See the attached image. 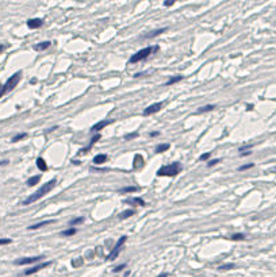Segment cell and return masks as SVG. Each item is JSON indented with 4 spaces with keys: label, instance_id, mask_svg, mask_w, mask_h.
I'll use <instances>...</instances> for the list:
<instances>
[{
    "label": "cell",
    "instance_id": "7402d4cb",
    "mask_svg": "<svg viewBox=\"0 0 276 277\" xmlns=\"http://www.w3.org/2000/svg\"><path fill=\"white\" fill-rule=\"evenodd\" d=\"M138 187H123V188L119 189L121 193H131V192H137L138 191Z\"/></svg>",
    "mask_w": 276,
    "mask_h": 277
},
{
    "label": "cell",
    "instance_id": "5bb4252c",
    "mask_svg": "<svg viewBox=\"0 0 276 277\" xmlns=\"http://www.w3.org/2000/svg\"><path fill=\"white\" fill-rule=\"evenodd\" d=\"M167 27H164V29H160V30H154V31H152V32H149V34H145L144 35V38H148V39H152V38H154V37H158L160 34H163V32H165L167 31Z\"/></svg>",
    "mask_w": 276,
    "mask_h": 277
},
{
    "label": "cell",
    "instance_id": "b9f144b4",
    "mask_svg": "<svg viewBox=\"0 0 276 277\" xmlns=\"http://www.w3.org/2000/svg\"><path fill=\"white\" fill-rule=\"evenodd\" d=\"M8 162H10V161H7V159H4V161H0V166H4V165H8Z\"/></svg>",
    "mask_w": 276,
    "mask_h": 277
},
{
    "label": "cell",
    "instance_id": "1f68e13d",
    "mask_svg": "<svg viewBox=\"0 0 276 277\" xmlns=\"http://www.w3.org/2000/svg\"><path fill=\"white\" fill-rule=\"evenodd\" d=\"M252 147H253V145H252V144H248V145H244V146H241L240 149H238V151H242V153H244L245 150H249V149H252Z\"/></svg>",
    "mask_w": 276,
    "mask_h": 277
},
{
    "label": "cell",
    "instance_id": "f35d334b",
    "mask_svg": "<svg viewBox=\"0 0 276 277\" xmlns=\"http://www.w3.org/2000/svg\"><path fill=\"white\" fill-rule=\"evenodd\" d=\"M81 262H83V258H77V261H72V265L73 266H79Z\"/></svg>",
    "mask_w": 276,
    "mask_h": 277
},
{
    "label": "cell",
    "instance_id": "e575fe53",
    "mask_svg": "<svg viewBox=\"0 0 276 277\" xmlns=\"http://www.w3.org/2000/svg\"><path fill=\"white\" fill-rule=\"evenodd\" d=\"M125 268H126V264H121V265H118V266L114 268V272H121V271H123Z\"/></svg>",
    "mask_w": 276,
    "mask_h": 277
},
{
    "label": "cell",
    "instance_id": "e0dca14e",
    "mask_svg": "<svg viewBox=\"0 0 276 277\" xmlns=\"http://www.w3.org/2000/svg\"><path fill=\"white\" fill-rule=\"evenodd\" d=\"M37 168H38L41 172H46V170H48V165H46L45 159L38 157V158H37Z\"/></svg>",
    "mask_w": 276,
    "mask_h": 277
},
{
    "label": "cell",
    "instance_id": "4316f807",
    "mask_svg": "<svg viewBox=\"0 0 276 277\" xmlns=\"http://www.w3.org/2000/svg\"><path fill=\"white\" fill-rule=\"evenodd\" d=\"M84 222V216H79V218H73V219L69 220V226H77V224H80V223Z\"/></svg>",
    "mask_w": 276,
    "mask_h": 277
},
{
    "label": "cell",
    "instance_id": "52a82bcc",
    "mask_svg": "<svg viewBox=\"0 0 276 277\" xmlns=\"http://www.w3.org/2000/svg\"><path fill=\"white\" fill-rule=\"evenodd\" d=\"M164 103L163 102H158V103H153V104H150L149 107H146V108L144 110V115L145 116H148V115H153L156 114V112H158L161 108H163Z\"/></svg>",
    "mask_w": 276,
    "mask_h": 277
},
{
    "label": "cell",
    "instance_id": "ab89813d",
    "mask_svg": "<svg viewBox=\"0 0 276 277\" xmlns=\"http://www.w3.org/2000/svg\"><path fill=\"white\" fill-rule=\"evenodd\" d=\"M150 137H157V135H160V131H153V133L149 134Z\"/></svg>",
    "mask_w": 276,
    "mask_h": 277
},
{
    "label": "cell",
    "instance_id": "836d02e7",
    "mask_svg": "<svg viewBox=\"0 0 276 277\" xmlns=\"http://www.w3.org/2000/svg\"><path fill=\"white\" fill-rule=\"evenodd\" d=\"M221 162V158H215V159H211V161H209V164H207V166H214L217 165V164Z\"/></svg>",
    "mask_w": 276,
    "mask_h": 277
},
{
    "label": "cell",
    "instance_id": "277c9868",
    "mask_svg": "<svg viewBox=\"0 0 276 277\" xmlns=\"http://www.w3.org/2000/svg\"><path fill=\"white\" fill-rule=\"evenodd\" d=\"M126 241H127V237H126V235H122L121 238L118 239V241H116V245L114 246L113 249H111L110 254L106 255V260H107V261H114V260H116V257L119 255V253H121L122 247L125 246Z\"/></svg>",
    "mask_w": 276,
    "mask_h": 277
},
{
    "label": "cell",
    "instance_id": "60d3db41",
    "mask_svg": "<svg viewBox=\"0 0 276 277\" xmlns=\"http://www.w3.org/2000/svg\"><path fill=\"white\" fill-rule=\"evenodd\" d=\"M6 49H7V45H3V43L0 45V53H3V51L6 50Z\"/></svg>",
    "mask_w": 276,
    "mask_h": 277
},
{
    "label": "cell",
    "instance_id": "5b68a950",
    "mask_svg": "<svg viewBox=\"0 0 276 277\" xmlns=\"http://www.w3.org/2000/svg\"><path fill=\"white\" fill-rule=\"evenodd\" d=\"M20 79H22V72H16V73H14L12 76L10 77V79L6 81V84H4V89H6V93L7 92H11L14 88H15L18 84H19Z\"/></svg>",
    "mask_w": 276,
    "mask_h": 277
},
{
    "label": "cell",
    "instance_id": "603a6c76",
    "mask_svg": "<svg viewBox=\"0 0 276 277\" xmlns=\"http://www.w3.org/2000/svg\"><path fill=\"white\" fill-rule=\"evenodd\" d=\"M76 233H77V229L71 227V229H68V230H64V231L61 233V235L62 237H73Z\"/></svg>",
    "mask_w": 276,
    "mask_h": 277
},
{
    "label": "cell",
    "instance_id": "d6a6232c",
    "mask_svg": "<svg viewBox=\"0 0 276 277\" xmlns=\"http://www.w3.org/2000/svg\"><path fill=\"white\" fill-rule=\"evenodd\" d=\"M210 156H211V153H204V154H202V156L199 157V161H207V159L210 158Z\"/></svg>",
    "mask_w": 276,
    "mask_h": 277
},
{
    "label": "cell",
    "instance_id": "d6986e66",
    "mask_svg": "<svg viewBox=\"0 0 276 277\" xmlns=\"http://www.w3.org/2000/svg\"><path fill=\"white\" fill-rule=\"evenodd\" d=\"M184 77L183 76H180V74H177V76H173V77H171L169 80H168L167 83H165V85H173V84H176V83H179V81H181Z\"/></svg>",
    "mask_w": 276,
    "mask_h": 277
},
{
    "label": "cell",
    "instance_id": "f1b7e54d",
    "mask_svg": "<svg viewBox=\"0 0 276 277\" xmlns=\"http://www.w3.org/2000/svg\"><path fill=\"white\" fill-rule=\"evenodd\" d=\"M233 241H244L245 239V235L242 233H237V234H233V235L230 237Z\"/></svg>",
    "mask_w": 276,
    "mask_h": 277
},
{
    "label": "cell",
    "instance_id": "d590c367",
    "mask_svg": "<svg viewBox=\"0 0 276 277\" xmlns=\"http://www.w3.org/2000/svg\"><path fill=\"white\" fill-rule=\"evenodd\" d=\"M11 242H12V241H11V239H8V238L0 239V245H10Z\"/></svg>",
    "mask_w": 276,
    "mask_h": 277
},
{
    "label": "cell",
    "instance_id": "4dcf8cb0",
    "mask_svg": "<svg viewBox=\"0 0 276 277\" xmlns=\"http://www.w3.org/2000/svg\"><path fill=\"white\" fill-rule=\"evenodd\" d=\"M254 166V164L253 162H251V164H245V165H241L240 168H238V170L240 172H244V170H248V169H252Z\"/></svg>",
    "mask_w": 276,
    "mask_h": 277
},
{
    "label": "cell",
    "instance_id": "ac0fdd59",
    "mask_svg": "<svg viewBox=\"0 0 276 277\" xmlns=\"http://www.w3.org/2000/svg\"><path fill=\"white\" fill-rule=\"evenodd\" d=\"M39 180H41V175H37V176H33V177H30L29 180H27V183L26 184L29 185V187H34L35 184H38Z\"/></svg>",
    "mask_w": 276,
    "mask_h": 277
},
{
    "label": "cell",
    "instance_id": "ba28073f",
    "mask_svg": "<svg viewBox=\"0 0 276 277\" xmlns=\"http://www.w3.org/2000/svg\"><path fill=\"white\" fill-rule=\"evenodd\" d=\"M49 265H51V262H50V261H48V262H42V264L35 265V266L29 268L27 271H25V276H30V274L37 273V272L42 271V269H45V268H46V266H49Z\"/></svg>",
    "mask_w": 276,
    "mask_h": 277
},
{
    "label": "cell",
    "instance_id": "9a60e30c",
    "mask_svg": "<svg viewBox=\"0 0 276 277\" xmlns=\"http://www.w3.org/2000/svg\"><path fill=\"white\" fill-rule=\"evenodd\" d=\"M50 45H51L50 41H45V42H41V43H37L35 46H34V49H35L37 51H43V50L50 48Z\"/></svg>",
    "mask_w": 276,
    "mask_h": 277
},
{
    "label": "cell",
    "instance_id": "8fae6325",
    "mask_svg": "<svg viewBox=\"0 0 276 277\" xmlns=\"http://www.w3.org/2000/svg\"><path fill=\"white\" fill-rule=\"evenodd\" d=\"M53 223H56V220L49 219V220H43V222L35 223V224H31V226H29L27 229H29V230H38V229H41V227H43V226H48V224H53Z\"/></svg>",
    "mask_w": 276,
    "mask_h": 277
},
{
    "label": "cell",
    "instance_id": "7bdbcfd3",
    "mask_svg": "<svg viewBox=\"0 0 276 277\" xmlns=\"http://www.w3.org/2000/svg\"><path fill=\"white\" fill-rule=\"evenodd\" d=\"M252 151H244V153H241V157H245V156H251Z\"/></svg>",
    "mask_w": 276,
    "mask_h": 277
},
{
    "label": "cell",
    "instance_id": "ffe728a7",
    "mask_svg": "<svg viewBox=\"0 0 276 277\" xmlns=\"http://www.w3.org/2000/svg\"><path fill=\"white\" fill-rule=\"evenodd\" d=\"M215 105L214 104H207V105H203L198 110V114H203V112H210V111H214Z\"/></svg>",
    "mask_w": 276,
    "mask_h": 277
},
{
    "label": "cell",
    "instance_id": "9c48e42d",
    "mask_svg": "<svg viewBox=\"0 0 276 277\" xmlns=\"http://www.w3.org/2000/svg\"><path fill=\"white\" fill-rule=\"evenodd\" d=\"M111 123H113V120H100V122H98L96 124H93L92 127H91V133L99 134L100 130H103V128L107 127V126H108V124H111Z\"/></svg>",
    "mask_w": 276,
    "mask_h": 277
},
{
    "label": "cell",
    "instance_id": "4fadbf2b",
    "mask_svg": "<svg viewBox=\"0 0 276 277\" xmlns=\"http://www.w3.org/2000/svg\"><path fill=\"white\" fill-rule=\"evenodd\" d=\"M100 137H102L100 134H96V135H95V137H93L92 139H91V142H90V145H88V147H85V149H81V150H80V154H85V153H88V150L92 149V146H93L95 144H96L98 141L100 139Z\"/></svg>",
    "mask_w": 276,
    "mask_h": 277
},
{
    "label": "cell",
    "instance_id": "83f0119b",
    "mask_svg": "<svg viewBox=\"0 0 276 277\" xmlns=\"http://www.w3.org/2000/svg\"><path fill=\"white\" fill-rule=\"evenodd\" d=\"M27 137V134L26 133H20V134H16L15 137H12V139H11V142H18V141L23 139V138Z\"/></svg>",
    "mask_w": 276,
    "mask_h": 277
},
{
    "label": "cell",
    "instance_id": "7c38bea8",
    "mask_svg": "<svg viewBox=\"0 0 276 277\" xmlns=\"http://www.w3.org/2000/svg\"><path fill=\"white\" fill-rule=\"evenodd\" d=\"M144 166V157L141 154H135L134 159H133V168L134 169H139Z\"/></svg>",
    "mask_w": 276,
    "mask_h": 277
},
{
    "label": "cell",
    "instance_id": "f6af8a7d",
    "mask_svg": "<svg viewBox=\"0 0 276 277\" xmlns=\"http://www.w3.org/2000/svg\"><path fill=\"white\" fill-rule=\"evenodd\" d=\"M246 107H248V110H252V108H253V104H248Z\"/></svg>",
    "mask_w": 276,
    "mask_h": 277
},
{
    "label": "cell",
    "instance_id": "484cf974",
    "mask_svg": "<svg viewBox=\"0 0 276 277\" xmlns=\"http://www.w3.org/2000/svg\"><path fill=\"white\" fill-rule=\"evenodd\" d=\"M169 147H171L169 144H161L156 147V153H164V151H167Z\"/></svg>",
    "mask_w": 276,
    "mask_h": 277
},
{
    "label": "cell",
    "instance_id": "2e32d148",
    "mask_svg": "<svg viewBox=\"0 0 276 277\" xmlns=\"http://www.w3.org/2000/svg\"><path fill=\"white\" fill-rule=\"evenodd\" d=\"M108 159V157L106 156V154H98V156H95V158H93V164L95 165H102V164H104Z\"/></svg>",
    "mask_w": 276,
    "mask_h": 277
},
{
    "label": "cell",
    "instance_id": "ee69618b",
    "mask_svg": "<svg viewBox=\"0 0 276 277\" xmlns=\"http://www.w3.org/2000/svg\"><path fill=\"white\" fill-rule=\"evenodd\" d=\"M157 277H168V274L167 273H161V274H158Z\"/></svg>",
    "mask_w": 276,
    "mask_h": 277
},
{
    "label": "cell",
    "instance_id": "cb8c5ba5",
    "mask_svg": "<svg viewBox=\"0 0 276 277\" xmlns=\"http://www.w3.org/2000/svg\"><path fill=\"white\" fill-rule=\"evenodd\" d=\"M134 215V210H127V211H123V212L119 214V219H127V218L133 216Z\"/></svg>",
    "mask_w": 276,
    "mask_h": 277
},
{
    "label": "cell",
    "instance_id": "30bf717a",
    "mask_svg": "<svg viewBox=\"0 0 276 277\" xmlns=\"http://www.w3.org/2000/svg\"><path fill=\"white\" fill-rule=\"evenodd\" d=\"M43 25V20L39 19V18H34V19H29L27 20V27L29 29H39L41 26Z\"/></svg>",
    "mask_w": 276,
    "mask_h": 277
},
{
    "label": "cell",
    "instance_id": "44dd1931",
    "mask_svg": "<svg viewBox=\"0 0 276 277\" xmlns=\"http://www.w3.org/2000/svg\"><path fill=\"white\" fill-rule=\"evenodd\" d=\"M126 203H130V204H138V206H141V207H144V206H145V201L142 200L141 198H133V199H129V200H126Z\"/></svg>",
    "mask_w": 276,
    "mask_h": 277
},
{
    "label": "cell",
    "instance_id": "d4e9b609",
    "mask_svg": "<svg viewBox=\"0 0 276 277\" xmlns=\"http://www.w3.org/2000/svg\"><path fill=\"white\" fill-rule=\"evenodd\" d=\"M234 268H236V264L230 262V264H223V265H221V266L218 268V271L225 272V271H230V269H234Z\"/></svg>",
    "mask_w": 276,
    "mask_h": 277
},
{
    "label": "cell",
    "instance_id": "8992f818",
    "mask_svg": "<svg viewBox=\"0 0 276 277\" xmlns=\"http://www.w3.org/2000/svg\"><path fill=\"white\" fill-rule=\"evenodd\" d=\"M43 255H37V257H26V258H20V260H16L14 264L15 265H31L35 264L38 261H42L43 260Z\"/></svg>",
    "mask_w": 276,
    "mask_h": 277
},
{
    "label": "cell",
    "instance_id": "bcb514c9",
    "mask_svg": "<svg viewBox=\"0 0 276 277\" xmlns=\"http://www.w3.org/2000/svg\"><path fill=\"white\" fill-rule=\"evenodd\" d=\"M273 172H276V166H275V168H273Z\"/></svg>",
    "mask_w": 276,
    "mask_h": 277
},
{
    "label": "cell",
    "instance_id": "6da1fadb",
    "mask_svg": "<svg viewBox=\"0 0 276 277\" xmlns=\"http://www.w3.org/2000/svg\"><path fill=\"white\" fill-rule=\"evenodd\" d=\"M56 184H57V180L56 178H53V180H50V181H48L46 184H43L41 187V188L38 189V191H35L33 195H30L29 198H26L25 200H23V206H29V204H31V203H34V201H37V200H39L41 198H43L46 193H49V192L51 191V189L56 187Z\"/></svg>",
    "mask_w": 276,
    "mask_h": 277
},
{
    "label": "cell",
    "instance_id": "f546056e",
    "mask_svg": "<svg viewBox=\"0 0 276 277\" xmlns=\"http://www.w3.org/2000/svg\"><path fill=\"white\" fill-rule=\"evenodd\" d=\"M138 135H139V133H138V131H134V133L126 134V135H125V139H126V141H131V139H134V138H137Z\"/></svg>",
    "mask_w": 276,
    "mask_h": 277
},
{
    "label": "cell",
    "instance_id": "7a4b0ae2",
    "mask_svg": "<svg viewBox=\"0 0 276 277\" xmlns=\"http://www.w3.org/2000/svg\"><path fill=\"white\" fill-rule=\"evenodd\" d=\"M183 170L181 164L175 161L169 165H164L157 170V176H168V177H176L180 172Z\"/></svg>",
    "mask_w": 276,
    "mask_h": 277
},
{
    "label": "cell",
    "instance_id": "8d00e7d4",
    "mask_svg": "<svg viewBox=\"0 0 276 277\" xmlns=\"http://www.w3.org/2000/svg\"><path fill=\"white\" fill-rule=\"evenodd\" d=\"M175 4V0H165L164 1V6L165 7H171V6H173Z\"/></svg>",
    "mask_w": 276,
    "mask_h": 277
},
{
    "label": "cell",
    "instance_id": "74e56055",
    "mask_svg": "<svg viewBox=\"0 0 276 277\" xmlns=\"http://www.w3.org/2000/svg\"><path fill=\"white\" fill-rule=\"evenodd\" d=\"M6 95V89H4V84H0V97H3Z\"/></svg>",
    "mask_w": 276,
    "mask_h": 277
},
{
    "label": "cell",
    "instance_id": "3957f363",
    "mask_svg": "<svg viewBox=\"0 0 276 277\" xmlns=\"http://www.w3.org/2000/svg\"><path fill=\"white\" fill-rule=\"evenodd\" d=\"M158 46H149V48H145V49H141V50H138L137 53H134V54L130 57V60H129V62L130 64H137V62H139V61H144L146 60V58L149 57V56L153 53V51H157L158 50Z\"/></svg>",
    "mask_w": 276,
    "mask_h": 277
}]
</instances>
